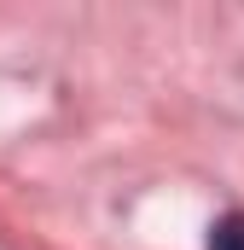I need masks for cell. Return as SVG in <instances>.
Listing matches in <instances>:
<instances>
[{"mask_svg": "<svg viewBox=\"0 0 244 250\" xmlns=\"http://www.w3.org/2000/svg\"><path fill=\"white\" fill-rule=\"evenodd\" d=\"M209 250H244V209L221 215V221L209 227Z\"/></svg>", "mask_w": 244, "mask_h": 250, "instance_id": "obj_1", "label": "cell"}]
</instances>
